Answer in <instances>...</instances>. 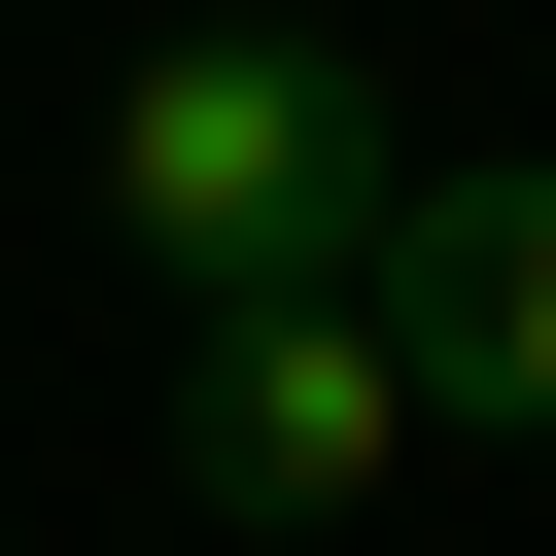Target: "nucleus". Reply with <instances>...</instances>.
<instances>
[{
  "label": "nucleus",
  "mask_w": 556,
  "mask_h": 556,
  "mask_svg": "<svg viewBox=\"0 0 556 556\" xmlns=\"http://www.w3.org/2000/svg\"><path fill=\"white\" fill-rule=\"evenodd\" d=\"M382 208H417V139H382V35H313V0H208V35H139V70H104V243H139L174 313L382 278Z\"/></svg>",
  "instance_id": "obj_1"
},
{
  "label": "nucleus",
  "mask_w": 556,
  "mask_h": 556,
  "mask_svg": "<svg viewBox=\"0 0 556 556\" xmlns=\"http://www.w3.org/2000/svg\"><path fill=\"white\" fill-rule=\"evenodd\" d=\"M382 452H417V313H382V278L174 313V486H208V521H348Z\"/></svg>",
  "instance_id": "obj_2"
},
{
  "label": "nucleus",
  "mask_w": 556,
  "mask_h": 556,
  "mask_svg": "<svg viewBox=\"0 0 556 556\" xmlns=\"http://www.w3.org/2000/svg\"><path fill=\"white\" fill-rule=\"evenodd\" d=\"M382 313H417V417H521L556 452V174H417L382 208Z\"/></svg>",
  "instance_id": "obj_3"
}]
</instances>
